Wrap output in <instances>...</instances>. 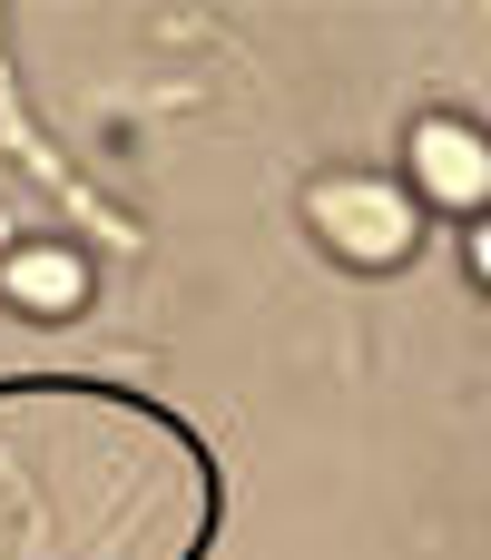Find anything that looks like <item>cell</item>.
Here are the masks:
<instances>
[{
  "instance_id": "obj_1",
  "label": "cell",
  "mask_w": 491,
  "mask_h": 560,
  "mask_svg": "<svg viewBox=\"0 0 491 560\" xmlns=\"http://www.w3.org/2000/svg\"><path fill=\"white\" fill-rule=\"evenodd\" d=\"M217 541L207 443L108 384H0V560H197Z\"/></svg>"
},
{
  "instance_id": "obj_2",
  "label": "cell",
  "mask_w": 491,
  "mask_h": 560,
  "mask_svg": "<svg viewBox=\"0 0 491 560\" xmlns=\"http://www.w3.org/2000/svg\"><path fill=\"white\" fill-rule=\"evenodd\" d=\"M305 226L325 256H344L354 276H404L413 246H423V207L404 177H374V167H335L305 187Z\"/></svg>"
},
{
  "instance_id": "obj_3",
  "label": "cell",
  "mask_w": 491,
  "mask_h": 560,
  "mask_svg": "<svg viewBox=\"0 0 491 560\" xmlns=\"http://www.w3.org/2000/svg\"><path fill=\"white\" fill-rule=\"evenodd\" d=\"M404 187L413 207H443V217H491V138L463 108H423L413 138H404Z\"/></svg>"
},
{
  "instance_id": "obj_4",
  "label": "cell",
  "mask_w": 491,
  "mask_h": 560,
  "mask_svg": "<svg viewBox=\"0 0 491 560\" xmlns=\"http://www.w3.org/2000/svg\"><path fill=\"white\" fill-rule=\"evenodd\" d=\"M0 305H20V315H79L89 305V256L79 246H59V236H39V246H10L0 256Z\"/></svg>"
},
{
  "instance_id": "obj_5",
  "label": "cell",
  "mask_w": 491,
  "mask_h": 560,
  "mask_svg": "<svg viewBox=\"0 0 491 560\" xmlns=\"http://www.w3.org/2000/svg\"><path fill=\"white\" fill-rule=\"evenodd\" d=\"M463 276L491 295V217H472V226H463Z\"/></svg>"
}]
</instances>
